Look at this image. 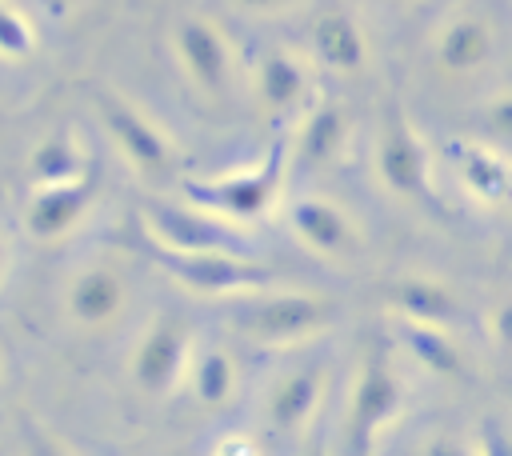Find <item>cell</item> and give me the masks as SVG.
<instances>
[{"label": "cell", "instance_id": "cell-19", "mask_svg": "<svg viewBox=\"0 0 512 456\" xmlns=\"http://www.w3.org/2000/svg\"><path fill=\"white\" fill-rule=\"evenodd\" d=\"M312 56L332 72H360L368 60L364 28L348 12H324L312 24Z\"/></svg>", "mask_w": 512, "mask_h": 456}, {"label": "cell", "instance_id": "cell-32", "mask_svg": "<svg viewBox=\"0 0 512 456\" xmlns=\"http://www.w3.org/2000/svg\"><path fill=\"white\" fill-rule=\"evenodd\" d=\"M8 264H12V252H8V240L0 236V288H4V280H8Z\"/></svg>", "mask_w": 512, "mask_h": 456}, {"label": "cell", "instance_id": "cell-30", "mask_svg": "<svg viewBox=\"0 0 512 456\" xmlns=\"http://www.w3.org/2000/svg\"><path fill=\"white\" fill-rule=\"evenodd\" d=\"M232 4L244 8V12H252V16H276V12L296 8V0H232Z\"/></svg>", "mask_w": 512, "mask_h": 456}, {"label": "cell", "instance_id": "cell-17", "mask_svg": "<svg viewBox=\"0 0 512 456\" xmlns=\"http://www.w3.org/2000/svg\"><path fill=\"white\" fill-rule=\"evenodd\" d=\"M348 144V112L340 104H312L288 144V156L304 168H316V164H332Z\"/></svg>", "mask_w": 512, "mask_h": 456}, {"label": "cell", "instance_id": "cell-10", "mask_svg": "<svg viewBox=\"0 0 512 456\" xmlns=\"http://www.w3.org/2000/svg\"><path fill=\"white\" fill-rule=\"evenodd\" d=\"M128 308V280L120 268L112 264H84L64 292V312L72 324L100 332L108 324H116Z\"/></svg>", "mask_w": 512, "mask_h": 456}, {"label": "cell", "instance_id": "cell-26", "mask_svg": "<svg viewBox=\"0 0 512 456\" xmlns=\"http://www.w3.org/2000/svg\"><path fill=\"white\" fill-rule=\"evenodd\" d=\"M480 456H512V436L496 420L480 424Z\"/></svg>", "mask_w": 512, "mask_h": 456}, {"label": "cell", "instance_id": "cell-7", "mask_svg": "<svg viewBox=\"0 0 512 456\" xmlns=\"http://www.w3.org/2000/svg\"><path fill=\"white\" fill-rule=\"evenodd\" d=\"M152 260L184 288L200 296H244L256 288H272V272L256 264L252 256H228V252H168L148 240Z\"/></svg>", "mask_w": 512, "mask_h": 456}, {"label": "cell", "instance_id": "cell-1", "mask_svg": "<svg viewBox=\"0 0 512 456\" xmlns=\"http://www.w3.org/2000/svg\"><path fill=\"white\" fill-rule=\"evenodd\" d=\"M340 308L328 296L316 292H276V288H256L244 296L228 300V320L236 324L240 336L268 344V348H288L320 336L332 328Z\"/></svg>", "mask_w": 512, "mask_h": 456}, {"label": "cell", "instance_id": "cell-23", "mask_svg": "<svg viewBox=\"0 0 512 456\" xmlns=\"http://www.w3.org/2000/svg\"><path fill=\"white\" fill-rule=\"evenodd\" d=\"M32 52H36L32 20L16 4L0 0V60H28Z\"/></svg>", "mask_w": 512, "mask_h": 456}, {"label": "cell", "instance_id": "cell-24", "mask_svg": "<svg viewBox=\"0 0 512 456\" xmlns=\"http://www.w3.org/2000/svg\"><path fill=\"white\" fill-rule=\"evenodd\" d=\"M20 440H24V456H76L64 440H56L48 428H40L36 420L20 424Z\"/></svg>", "mask_w": 512, "mask_h": 456}, {"label": "cell", "instance_id": "cell-34", "mask_svg": "<svg viewBox=\"0 0 512 456\" xmlns=\"http://www.w3.org/2000/svg\"><path fill=\"white\" fill-rule=\"evenodd\" d=\"M384 4H400V0H384Z\"/></svg>", "mask_w": 512, "mask_h": 456}, {"label": "cell", "instance_id": "cell-4", "mask_svg": "<svg viewBox=\"0 0 512 456\" xmlns=\"http://www.w3.org/2000/svg\"><path fill=\"white\" fill-rule=\"evenodd\" d=\"M172 60L180 68V76L188 80V88L204 100H224L236 88L240 64H236V48L232 40L204 16H184L172 24Z\"/></svg>", "mask_w": 512, "mask_h": 456}, {"label": "cell", "instance_id": "cell-11", "mask_svg": "<svg viewBox=\"0 0 512 456\" xmlns=\"http://www.w3.org/2000/svg\"><path fill=\"white\" fill-rule=\"evenodd\" d=\"M288 224L296 232L300 244H308L316 256L328 260H348L360 252V232L348 220V212L340 204H332L328 196H296L288 204Z\"/></svg>", "mask_w": 512, "mask_h": 456}, {"label": "cell", "instance_id": "cell-33", "mask_svg": "<svg viewBox=\"0 0 512 456\" xmlns=\"http://www.w3.org/2000/svg\"><path fill=\"white\" fill-rule=\"evenodd\" d=\"M312 456H328V452H324V448H316V452H312Z\"/></svg>", "mask_w": 512, "mask_h": 456}, {"label": "cell", "instance_id": "cell-9", "mask_svg": "<svg viewBox=\"0 0 512 456\" xmlns=\"http://www.w3.org/2000/svg\"><path fill=\"white\" fill-rule=\"evenodd\" d=\"M192 352H196V340L188 320L176 312L156 316L132 352V384L148 396H168L188 376Z\"/></svg>", "mask_w": 512, "mask_h": 456}, {"label": "cell", "instance_id": "cell-31", "mask_svg": "<svg viewBox=\"0 0 512 456\" xmlns=\"http://www.w3.org/2000/svg\"><path fill=\"white\" fill-rule=\"evenodd\" d=\"M424 456H480V452L464 448L460 440H448V436H440V440H432V444L424 448Z\"/></svg>", "mask_w": 512, "mask_h": 456}, {"label": "cell", "instance_id": "cell-18", "mask_svg": "<svg viewBox=\"0 0 512 456\" xmlns=\"http://www.w3.org/2000/svg\"><path fill=\"white\" fill-rule=\"evenodd\" d=\"M388 304L400 312V320L408 324H428V328H444L452 320H460V304L456 296L436 284V280H424V276H404L396 284H388Z\"/></svg>", "mask_w": 512, "mask_h": 456}, {"label": "cell", "instance_id": "cell-28", "mask_svg": "<svg viewBox=\"0 0 512 456\" xmlns=\"http://www.w3.org/2000/svg\"><path fill=\"white\" fill-rule=\"evenodd\" d=\"M216 456H260V448H256V440H252V436L232 432V436H224V440L216 444Z\"/></svg>", "mask_w": 512, "mask_h": 456}, {"label": "cell", "instance_id": "cell-21", "mask_svg": "<svg viewBox=\"0 0 512 456\" xmlns=\"http://www.w3.org/2000/svg\"><path fill=\"white\" fill-rule=\"evenodd\" d=\"M188 384L204 408H224L236 396V360L224 348H200L192 352Z\"/></svg>", "mask_w": 512, "mask_h": 456}, {"label": "cell", "instance_id": "cell-6", "mask_svg": "<svg viewBox=\"0 0 512 456\" xmlns=\"http://www.w3.org/2000/svg\"><path fill=\"white\" fill-rule=\"evenodd\" d=\"M144 236L168 252H228L248 256V240L236 224L180 200H152L144 204Z\"/></svg>", "mask_w": 512, "mask_h": 456}, {"label": "cell", "instance_id": "cell-20", "mask_svg": "<svg viewBox=\"0 0 512 456\" xmlns=\"http://www.w3.org/2000/svg\"><path fill=\"white\" fill-rule=\"evenodd\" d=\"M28 172H32V188H48V184L80 180L84 172H92V160L72 132H52L32 148Z\"/></svg>", "mask_w": 512, "mask_h": 456}, {"label": "cell", "instance_id": "cell-12", "mask_svg": "<svg viewBox=\"0 0 512 456\" xmlns=\"http://www.w3.org/2000/svg\"><path fill=\"white\" fill-rule=\"evenodd\" d=\"M92 196H96V172H84L80 180H68V184L32 188L24 208V228L36 240H60L84 220Z\"/></svg>", "mask_w": 512, "mask_h": 456}, {"label": "cell", "instance_id": "cell-25", "mask_svg": "<svg viewBox=\"0 0 512 456\" xmlns=\"http://www.w3.org/2000/svg\"><path fill=\"white\" fill-rule=\"evenodd\" d=\"M480 128H484L492 140L512 144V92L496 96V100H492V104L480 112Z\"/></svg>", "mask_w": 512, "mask_h": 456}, {"label": "cell", "instance_id": "cell-14", "mask_svg": "<svg viewBox=\"0 0 512 456\" xmlns=\"http://www.w3.org/2000/svg\"><path fill=\"white\" fill-rule=\"evenodd\" d=\"M252 88L264 108L272 112H308L312 108V76L304 60L288 48H264L256 56Z\"/></svg>", "mask_w": 512, "mask_h": 456}, {"label": "cell", "instance_id": "cell-8", "mask_svg": "<svg viewBox=\"0 0 512 456\" xmlns=\"http://www.w3.org/2000/svg\"><path fill=\"white\" fill-rule=\"evenodd\" d=\"M376 172L384 180L388 192L416 200V204H432V172H428V148L420 140V132L412 128V120L404 116V108H388L380 120V136H376Z\"/></svg>", "mask_w": 512, "mask_h": 456}, {"label": "cell", "instance_id": "cell-15", "mask_svg": "<svg viewBox=\"0 0 512 456\" xmlns=\"http://www.w3.org/2000/svg\"><path fill=\"white\" fill-rule=\"evenodd\" d=\"M448 160L460 176V184L480 204H512V160L480 140H448Z\"/></svg>", "mask_w": 512, "mask_h": 456}, {"label": "cell", "instance_id": "cell-22", "mask_svg": "<svg viewBox=\"0 0 512 456\" xmlns=\"http://www.w3.org/2000/svg\"><path fill=\"white\" fill-rule=\"evenodd\" d=\"M400 340H404V348H408L428 372H436V376L460 380V376L468 372L464 352L448 340L444 328H428V324H408V320H400Z\"/></svg>", "mask_w": 512, "mask_h": 456}, {"label": "cell", "instance_id": "cell-16", "mask_svg": "<svg viewBox=\"0 0 512 456\" xmlns=\"http://www.w3.org/2000/svg\"><path fill=\"white\" fill-rule=\"evenodd\" d=\"M320 392H324V364H300L292 372H284L272 392H268V424L276 432H296L312 420L316 404H320Z\"/></svg>", "mask_w": 512, "mask_h": 456}, {"label": "cell", "instance_id": "cell-29", "mask_svg": "<svg viewBox=\"0 0 512 456\" xmlns=\"http://www.w3.org/2000/svg\"><path fill=\"white\" fill-rule=\"evenodd\" d=\"M492 336L500 340V348L512 352V300H504V304L496 308V316H492Z\"/></svg>", "mask_w": 512, "mask_h": 456}, {"label": "cell", "instance_id": "cell-27", "mask_svg": "<svg viewBox=\"0 0 512 456\" xmlns=\"http://www.w3.org/2000/svg\"><path fill=\"white\" fill-rule=\"evenodd\" d=\"M36 4V12L44 16V20H52V24H64V20H72L88 0H32Z\"/></svg>", "mask_w": 512, "mask_h": 456}, {"label": "cell", "instance_id": "cell-3", "mask_svg": "<svg viewBox=\"0 0 512 456\" xmlns=\"http://www.w3.org/2000/svg\"><path fill=\"white\" fill-rule=\"evenodd\" d=\"M400 404H404V384L388 360V348L372 344L360 360V372L348 396V416H344L348 456H372L376 436L396 420Z\"/></svg>", "mask_w": 512, "mask_h": 456}, {"label": "cell", "instance_id": "cell-5", "mask_svg": "<svg viewBox=\"0 0 512 456\" xmlns=\"http://www.w3.org/2000/svg\"><path fill=\"white\" fill-rule=\"evenodd\" d=\"M92 104H96V116L108 132V140L120 148V156L140 172V176H152V180H164L176 172V148L172 140L164 136V128L152 124V116H144L128 96L112 92V88H96L92 92Z\"/></svg>", "mask_w": 512, "mask_h": 456}, {"label": "cell", "instance_id": "cell-13", "mask_svg": "<svg viewBox=\"0 0 512 456\" xmlns=\"http://www.w3.org/2000/svg\"><path fill=\"white\" fill-rule=\"evenodd\" d=\"M496 52V32L476 12H456L432 40V60L448 76H472L480 72Z\"/></svg>", "mask_w": 512, "mask_h": 456}, {"label": "cell", "instance_id": "cell-35", "mask_svg": "<svg viewBox=\"0 0 512 456\" xmlns=\"http://www.w3.org/2000/svg\"><path fill=\"white\" fill-rule=\"evenodd\" d=\"M172 456H184V452H172Z\"/></svg>", "mask_w": 512, "mask_h": 456}, {"label": "cell", "instance_id": "cell-2", "mask_svg": "<svg viewBox=\"0 0 512 456\" xmlns=\"http://www.w3.org/2000/svg\"><path fill=\"white\" fill-rule=\"evenodd\" d=\"M284 176H288V140H272V148L256 164H248L240 172H228V176L188 180L184 196H188V204L236 224V220L264 216L280 200Z\"/></svg>", "mask_w": 512, "mask_h": 456}]
</instances>
